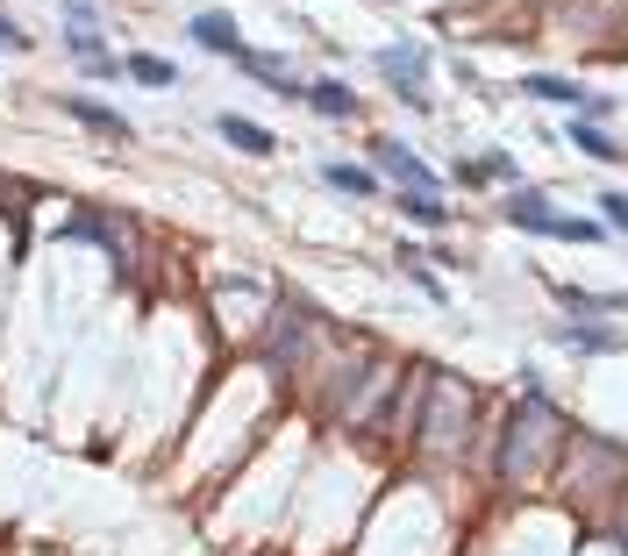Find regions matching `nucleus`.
I'll list each match as a JSON object with an SVG mask.
<instances>
[{
  "instance_id": "f257e3e1",
  "label": "nucleus",
  "mask_w": 628,
  "mask_h": 556,
  "mask_svg": "<svg viewBox=\"0 0 628 556\" xmlns=\"http://www.w3.org/2000/svg\"><path fill=\"white\" fill-rule=\"evenodd\" d=\"M515 229H529V236H550V243H593V221H578V215H557L550 207V193H535V186H515L507 193V207H500Z\"/></svg>"
},
{
  "instance_id": "f03ea898",
  "label": "nucleus",
  "mask_w": 628,
  "mask_h": 556,
  "mask_svg": "<svg viewBox=\"0 0 628 556\" xmlns=\"http://www.w3.org/2000/svg\"><path fill=\"white\" fill-rule=\"evenodd\" d=\"M379 72L393 79V94L408 100V108L429 115V51L422 43H393V51H379Z\"/></svg>"
},
{
  "instance_id": "7ed1b4c3",
  "label": "nucleus",
  "mask_w": 628,
  "mask_h": 556,
  "mask_svg": "<svg viewBox=\"0 0 628 556\" xmlns=\"http://www.w3.org/2000/svg\"><path fill=\"white\" fill-rule=\"evenodd\" d=\"M371 164H379L386 178H400V193H436V186H443V178L429 172V157H414V150H408V143H393V137L371 143Z\"/></svg>"
},
{
  "instance_id": "20e7f679",
  "label": "nucleus",
  "mask_w": 628,
  "mask_h": 556,
  "mask_svg": "<svg viewBox=\"0 0 628 556\" xmlns=\"http://www.w3.org/2000/svg\"><path fill=\"white\" fill-rule=\"evenodd\" d=\"M451 421H472V400L457 393V385H436V407L422 414L414 435H422V443H451Z\"/></svg>"
},
{
  "instance_id": "39448f33",
  "label": "nucleus",
  "mask_w": 628,
  "mask_h": 556,
  "mask_svg": "<svg viewBox=\"0 0 628 556\" xmlns=\"http://www.w3.org/2000/svg\"><path fill=\"white\" fill-rule=\"evenodd\" d=\"M193 43H201V51H215V57H236L243 51V36H236V22L221 8H201L193 14Z\"/></svg>"
},
{
  "instance_id": "423d86ee",
  "label": "nucleus",
  "mask_w": 628,
  "mask_h": 556,
  "mask_svg": "<svg viewBox=\"0 0 628 556\" xmlns=\"http://www.w3.org/2000/svg\"><path fill=\"white\" fill-rule=\"evenodd\" d=\"M301 100L314 115H328V122H350V115H357V94L343 79H314V86H301Z\"/></svg>"
},
{
  "instance_id": "0eeeda50",
  "label": "nucleus",
  "mask_w": 628,
  "mask_h": 556,
  "mask_svg": "<svg viewBox=\"0 0 628 556\" xmlns=\"http://www.w3.org/2000/svg\"><path fill=\"white\" fill-rule=\"evenodd\" d=\"M521 94H529V100H550V108H578V115H586V86H572V79H550V72H529V79H521Z\"/></svg>"
},
{
  "instance_id": "6e6552de",
  "label": "nucleus",
  "mask_w": 628,
  "mask_h": 556,
  "mask_svg": "<svg viewBox=\"0 0 628 556\" xmlns=\"http://www.w3.org/2000/svg\"><path fill=\"white\" fill-rule=\"evenodd\" d=\"M65 115L72 122H86V129H100V137H115V143H129V122L115 108H100V100H86V94H65Z\"/></svg>"
},
{
  "instance_id": "1a4fd4ad",
  "label": "nucleus",
  "mask_w": 628,
  "mask_h": 556,
  "mask_svg": "<svg viewBox=\"0 0 628 556\" xmlns=\"http://www.w3.org/2000/svg\"><path fill=\"white\" fill-rule=\"evenodd\" d=\"M215 129H221V137H229L236 150H243V157H272V150H279V143H272V129H258L250 115H221Z\"/></svg>"
},
{
  "instance_id": "9d476101",
  "label": "nucleus",
  "mask_w": 628,
  "mask_h": 556,
  "mask_svg": "<svg viewBox=\"0 0 628 556\" xmlns=\"http://www.w3.org/2000/svg\"><path fill=\"white\" fill-rule=\"evenodd\" d=\"M572 150H578V157H593V164H615L621 157V143L607 137L600 122H572Z\"/></svg>"
},
{
  "instance_id": "9b49d317",
  "label": "nucleus",
  "mask_w": 628,
  "mask_h": 556,
  "mask_svg": "<svg viewBox=\"0 0 628 556\" xmlns=\"http://www.w3.org/2000/svg\"><path fill=\"white\" fill-rule=\"evenodd\" d=\"M322 178L336 193H350V200H371V193H379V178H371L365 164H322Z\"/></svg>"
},
{
  "instance_id": "f8f14e48",
  "label": "nucleus",
  "mask_w": 628,
  "mask_h": 556,
  "mask_svg": "<svg viewBox=\"0 0 628 556\" xmlns=\"http://www.w3.org/2000/svg\"><path fill=\"white\" fill-rule=\"evenodd\" d=\"M557 342H564V350H593V357H607V350H621V328H557Z\"/></svg>"
},
{
  "instance_id": "ddd939ff",
  "label": "nucleus",
  "mask_w": 628,
  "mask_h": 556,
  "mask_svg": "<svg viewBox=\"0 0 628 556\" xmlns=\"http://www.w3.org/2000/svg\"><path fill=\"white\" fill-rule=\"evenodd\" d=\"M122 72H129V79H143V86H178V65H164V57H151V51H137Z\"/></svg>"
},
{
  "instance_id": "4468645a",
  "label": "nucleus",
  "mask_w": 628,
  "mask_h": 556,
  "mask_svg": "<svg viewBox=\"0 0 628 556\" xmlns=\"http://www.w3.org/2000/svg\"><path fill=\"white\" fill-rule=\"evenodd\" d=\"M400 207H408V221H422V229H443V221H451V207H443L436 193H400Z\"/></svg>"
},
{
  "instance_id": "2eb2a0df",
  "label": "nucleus",
  "mask_w": 628,
  "mask_h": 556,
  "mask_svg": "<svg viewBox=\"0 0 628 556\" xmlns=\"http://www.w3.org/2000/svg\"><path fill=\"white\" fill-rule=\"evenodd\" d=\"M564 307H572V314H607V321H615L621 299L615 293H578V285H564Z\"/></svg>"
},
{
  "instance_id": "dca6fc26",
  "label": "nucleus",
  "mask_w": 628,
  "mask_h": 556,
  "mask_svg": "<svg viewBox=\"0 0 628 556\" xmlns=\"http://www.w3.org/2000/svg\"><path fill=\"white\" fill-rule=\"evenodd\" d=\"M65 51L79 57V65H94V57H108V51H100V36H94V29H65Z\"/></svg>"
},
{
  "instance_id": "f3484780",
  "label": "nucleus",
  "mask_w": 628,
  "mask_h": 556,
  "mask_svg": "<svg viewBox=\"0 0 628 556\" xmlns=\"http://www.w3.org/2000/svg\"><path fill=\"white\" fill-rule=\"evenodd\" d=\"M29 43H36V36H29L14 14H0V51H29Z\"/></svg>"
},
{
  "instance_id": "a211bd4d",
  "label": "nucleus",
  "mask_w": 628,
  "mask_h": 556,
  "mask_svg": "<svg viewBox=\"0 0 628 556\" xmlns=\"http://www.w3.org/2000/svg\"><path fill=\"white\" fill-rule=\"evenodd\" d=\"M600 221H607V229H621V221H628V200H621V193H600Z\"/></svg>"
},
{
  "instance_id": "6ab92c4d",
  "label": "nucleus",
  "mask_w": 628,
  "mask_h": 556,
  "mask_svg": "<svg viewBox=\"0 0 628 556\" xmlns=\"http://www.w3.org/2000/svg\"><path fill=\"white\" fill-rule=\"evenodd\" d=\"M65 14H72V22L86 29V22H94V14H100V0H65Z\"/></svg>"
}]
</instances>
